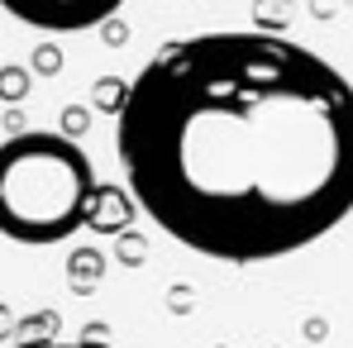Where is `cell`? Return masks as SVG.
Returning a JSON list of instances; mask_svg holds the SVG:
<instances>
[{
	"instance_id": "obj_2",
	"label": "cell",
	"mask_w": 353,
	"mask_h": 348,
	"mask_svg": "<svg viewBox=\"0 0 353 348\" xmlns=\"http://www.w3.org/2000/svg\"><path fill=\"white\" fill-rule=\"evenodd\" d=\"M96 205V167L67 134H14L0 143V234L29 248L62 243Z\"/></svg>"
},
{
	"instance_id": "obj_1",
	"label": "cell",
	"mask_w": 353,
	"mask_h": 348,
	"mask_svg": "<svg viewBox=\"0 0 353 348\" xmlns=\"http://www.w3.org/2000/svg\"><path fill=\"white\" fill-rule=\"evenodd\" d=\"M115 153L181 248L272 263L353 215V81L282 34H196L139 67Z\"/></svg>"
},
{
	"instance_id": "obj_4",
	"label": "cell",
	"mask_w": 353,
	"mask_h": 348,
	"mask_svg": "<svg viewBox=\"0 0 353 348\" xmlns=\"http://www.w3.org/2000/svg\"><path fill=\"white\" fill-rule=\"evenodd\" d=\"M43 348H101V344H43Z\"/></svg>"
},
{
	"instance_id": "obj_3",
	"label": "cell",
	"mask_w": 353,
	"mask_h": 348,
	"mask_svg": "<svg viewBox=\"0 0 353 348\" xmlns=\"http://www.w3.org/2000/svg\"><path fill=\"white\" fill-rule=\"evenodd\" d=\"M14 19L43 29V34H81L110 19L124 0H0Z\"/></svg>"
}]
</instances>
